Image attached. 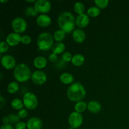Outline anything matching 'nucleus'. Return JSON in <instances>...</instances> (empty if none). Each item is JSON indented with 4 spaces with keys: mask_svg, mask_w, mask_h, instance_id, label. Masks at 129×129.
<instances>
[{
    "mask_svg": "<svg viewBox=\"0 0 129 129\" xmlns=\"http://www.w3.org/2000/svg\"><path fill=\"white\" fill-rule=\"evenodd\" d=\"M5 103V99H4V98L3 96H0V105H1V109L3 108V105Z\"/></svg>",
    "mask_w": 129,
    "mask_h": 129,
    "instance_id": "nucleus-38",
    "label": "nucleus"
},
{
    "mask_svg": "<svg viewBox=\"0 0 129 129\" xmlns=\"http://www.w3.org/2000/svg\"><path fill=\"white\" fill-rule=\"evenodd\" d=\"M72 37H73V39L74 40V42L81 44L85 40L86 33L84 32V30L81 28L75 29L73 31Z\"/></svg>",
    "mask_w": 129,
    "mask_h": 129,
    "instance_id": "nucleus-15",
    "label": "nucleus"
},
{
    "mask_svg": "<svg viewBox=\"0 0 129 129\" xmlns=\"http://www.w3.org/2000/svg\"><path fill=\"white\" fill-rule=\"evenodd\" d=\"M86 95V91L84 86L79 82H76L71 84L67 90V96L69 100L73 102L82 101Z\"/></svg>",
    "mask_w": 129,
    "mask_h": 129,
    "instance_id": "nucleus-2",
    "label": "nucleus"
},
{
    "mask_svg": "<svg viewBox=\"0 0 129 129\" xmlns=\"http://www.w3.org/2000/svg\"><path fill=\"white\" fill-rule=\"evenodd\" d=\"M31 74L29 67L24 63L17 64L13 69L14 78L19 83L28 81L31 78Z\"/></svg>",
    "mask_w": 129,
    "mask_h": 129,
    "instance_id": "nucleus-3",
    "label": "nucleus"
},
{
    "mask_svg": "<svg viewBox=\"0 0 129 129\" xmlns=\"http://www.w3.org/2000/svg\"><path fill=\"white\" fill-rule=\"evenodd\" d=\"M25 13L28 16H39V13L36 11L35 8L32 6H28L25 10Z\"/></svg>",
    "mask_w": 129,
    "mask_h": 129,
    "instance_id": "nucleus-27",
    "label": "nucleus"
},
{
    "mask_svg": "<svg viewBox=\"0 0 129 129\" xmlns=\"http://www.w3.org/2000/svg\"><path fill=\"white\" fill-rule=\"evenodd\" d=\"M101 13V10L99 8L97 7L96 6H91L90 8L87 10L86 14L89 16V17L94 18L99 16L100 14Z\"/></svg>",
    "mask_w": 129,
    "mask_h": 129,
    "instance_id": "nucleus-23",
    "label": "nucleus"
},
{
    "mask_svg": "<svg viewBox=\"0 0 129 129\" xmlns=\"http://www.w3.org/2000/svg\"><path fill=\"white\" fill-rule=\"evenodd\" d=\"M73 56V55H72L71 53L69 52H64L62 55V60L64 62H69L71 61Z\"/></svg>",
    "mask_w": 129,
    "mask_h": 129,
    "instance_id": "nucleus-30",
    "label": "nucleus"
},
{
    "mask_svg": "<svg viewBox=\"0 0 129 129\" xmlns=\"http://www.w3.org/2000/svg\"><path fill=\"white\" fill-rule=\"evenodd\" d=\"M11 27L14 32L20 34L26 31L27 23L22 17H16L11 21Z\"/></svg>",
    "mask_w": 129,
    "mask_h": 129,
    "instance_id": "nucleus-6",
    "label": "nucleus"
},
{
    "mask_svg": "<svg viewBox=\"0 0 129 129\" xmlns=\"http://www.w3.org/2000/svg\"><path fill=\"white\" fill-rule=\"evenodd\" d=\"M74 10L78 15L84 13L85 6L82 2H76L74 5Z\"/></svg>",
    "mask_w": 129,
    "mask_h": 129,
    "instance_id": "nucleus-26",
    "label": "nucleus"
},
{
    "mask_svg": "<svg viewBox=\"0 0 129 129\" xmlns=\"http://www.w3.org/2000/svg\"><path fill=\"white\" fill-rule=\"evenodd\" d=\"M47 75L44 71L40 70L35 71L31 74V79L34 84L42 85L47 81Z\"/></svg>",
    "mask_w": 129,
    "mask_h": 129,
    "instance_id": "nucleus-9",
    "label": "nucleus"
},
{
    "mask_svg": "<svg viewBox=\"0 0 129 129\" xmlns=\"http://www.w3.org/2000/svg\"><path fill=\"white\" fill-rule=\"evenodd\" d=\"M83 117L81 113L73 112L68 117V123L72 128L78 129L83 124Z\"/></svg>",
    "mask_w": 129,
    "mask_h": 129,
    "instance_id": "nucleus-7",
    "label": "nucleus"
},
{
    "mask_svg": "<svg viewBox=\"0 0 129 129\" xmlns=\"http://www.w3.org/2000/svg\"><path fill=\"white\" fill-rule=\"evenodd\" d=\"M11 106L15 110H20L23 109L24 107V103L23 100L19 98H15L11 102Z\"/></svg>",
    "mask_w": 129,
    "mask_h": 129,
    "instance_id": "nucleus-24",
    "label": "nucleus"
},
{
    "mask_svg": "<svg viewBox=\"0 0 129 129\" xmlns=\"http://www.w3.org/2000/svg\"><path fill=\"white\" fill-rule=\"evenodd\" d=\"M88 110L92 113H98L102 110V105L97 101H91L88 103Z\"/></svg>",
    "mask_w": 129,
    "mask_h": 129,
    "instance_id": "nucleus-18",
    "label": "nucleus"
},
{
    "mask_svg": "<svg viewBox=\"0 0 129 129\" xmlns=\"http://www.w3.org/2000/svg\"><path fill=\"white\" fill-rule=\"evenodd\" d=\"M19 84L16 81H12L7 86V91L10 94H15L19 90Z\"/></svg>",
    "mask_w": 129,
    "mask_h": 129,
    "instance_id": "nucleus-25",
    "label": "nucleus"
},
{
    "mask_svg": "<svg viewBox=\"0 0 129 129\" xmlns=\"http://www.w3.org/2000/svg\"><path fill=\"white\" fill-rule=\"evenodd\" d=\"M94 3L98 8H99L100 10L105 9L108 6L109 1L108 0H94Z\"/></svg>",
    "mask_w": 129,
    "mask_h": 129,
    "instance_id": "nucleus-28",
    "label": "nucleus"
},
{
    "mask_svg": "<svg viewBox=\"0 0 129 129\" xmlns=\"http://www.w3.org/2000/svg\"><path fill=\"white\" fill-rule=\"evenodd\" d=\"M51 3L48 0H37L34 7L39 13L46 14L51 10Z\"/></svg>",
    "mask_w": 129,
    "mask_h": 129,
    "instance_id": "nucleus-8",
    "label": "nucleus"
},
{
    "mask_svg": "<svg viewBox=\"0 0 129 129\" xmlns=\"http://www.w3.org/2000/svg\"><path fill=\"white\" fill-rule=\"evenodd\" d=\"M26 123L24 122H19L18 123H16L15 126V129H26Z\"/></svg>",
    "mask_w": 129,
    "mask_h": 129,
    "instance_id": "nucleus-34",
    "label": "nucleus"
},
{
    "mask_svg": "<svg viewBox=\"0 0 129 129\" xmlns=\"http://www.w3.org/2000/svg\"><path fill=\"white\" fill-rule=\"evenodd\" d=\"M2 78H3V74L2 73H1V79H2Z\"/></svg>",
    "mask_w": 129,
    "mask_h": 129,
    "instance_id": "nucleus-41",
    "label": "nucleus"
},
{
    "mask_svg": "<svg viewBox=\"0 0 129 129\" xmlns=\"http://www.w3.org/2000/svg\"><path fill=\"white\" fill-rule=\"evenodd\" d=\"M10 45L6 41H2L0 43V54H2L6 52L9 49Z\"/></svg>",
    "mask_w": 129,
    "mask_h": 129,
    "instance_id": "nucleus-31",
    "label": "nucleus"
},
{
    "mask_svg": "<svg viewBox=\"0 0 129 129\" xmlns=\"http://www.w3.org/2000/svg\"><path fill=\"white\" fill-rule=\"evenodd\" d=\"M59 80L60 83H62L64 84H72L74 83V78L73 75L71 73H64L60 74L59 77Z\"/></svg>",
    "mask_w": 129,
    "mask_h": 129,
    "instance_id": "nucleus-16",
    "label": "nucleus"
},
{
    "mask_svg": "<svg viewBox=\"0 0 129 129\" xmlns=\"http://www.w3.org/2000/svg\"><path fill=\"white\" fill-rule=\"evenodd\" d=\"M66 37V33L63 30H56L53 34L54 40L56 41V42H62Z\"/></svg>",
    "mask_w": 129,
    "mask_h": 129,
    "instance_id": "nucleus-22",
    "label": "nucleus"
},
{
    "mask_svg": "<svg viewBox=\"0 0 129 129\" xmlns=\"http://www.w3.org/2000/svg\"><path fill=\"white\" fill-rule=\"evenodd\" d=\"M31 42V38L28 35H24L21 36V42L22 44H25V45H28V44H30Z\"/></svg>",
    "mask_w": 129,
    "mask_h": 129,
    "instance_id": "nucleus-32",
    "label": "nucleus"
},
{
    "mask_svg": "<svg viewBox=\"0 0 129 129\" xmlns=\"http://www.w3.org/2000/svg\"><path fill=\"white\" fill-rule=\"evenodd\" d=\"M1 63L2 66L6 69H15L16 66V59L11 55H5L1 58Z\"/></svg>",
    "mask_w": 129,
    "mask_h": 129,
    "instance_id": "nucleus-10",
    "label": "nucleus"
},
{
    "mask_svg": "<svg viewBox=\"0 0 129 129\" xmlns=\"http://www.w3.org/2000/svg\"><path fill=\"white\" fill-rule=\"evenodd\" d=\"M18 115L20 117V118H25L27 117L28 115V112L26 109L25 108H23V109L20 110L18 112Z\"/></svg>",
    "mask_w": 129,
    "mask_h": 129,
    "instance_id": "nucleus-33",
    "label": "nucleus"
},
{
    "mask_svg": "<svg viewBox=\"0 0 129 129\" xmlns=\"http://www.w3.org/2000/svg\"><path fill=\"white\" fill-rule=\"evenodd\" d=\"M34 66L39 69H44L47 64V60L44 56H37L34 59Z\"/></svg>",
    "mask_w": 129,
    "mask_h": 129,
    "instance_id": "nucleus-17",
    "label": "nucleus"
},
{
    "mask_svg": "<svg viewBox=\"0 0 129 129\" xmlns=\"http://www.w3.org/2000/svg\"><path fill=\"white\" fill-rule=\"evenodd\" d=\"M42 126V121L39 117H31L26 122V127L28 129H41Z\"/></svg>",
    "mask_w": 129,
    "mask_h": 129,
    "instance_id": "nucleus-12",
    "label": "nucleus"
},
{
    "mask_svg": "<svg viewBox=\"0 0 129 129\" xmlns=\"http://www.w3.org/2000/svg\"><path fill=\"white\" fill-rule=\"evenodd\" d=\"M26 2H28V3H35V0H26Z\"/></svg>",
    "mask_w": 129,
    "mask_h": 129,
    "instance_id": "nucleus-39",
    "label": "nucleus"
},
{
    "mask_svg": "<svg viewBox=\"0 0 129 129\" xmlns=\"http://www.w3.org/2000/svg\"><path fill=\"white\" fill-rule=\"evenodd\" d=\"M0 2L1 3H6V2H8V0H0Z\"/></svg>",
    "mask_w": 129,
    "mask_h": 129,
    "instance_id": "nucleus-40",
    "label": "nucleus"
},
{
    "mask_svg": "<svg viewBox=\"0 0 129 129\" xmlns=\"http://www.w3.org/2000/svg\"><path fill=\"white\" fill-rule=\"evenodd\" d=\"M57 23L60 30L66 34H69L75 30L76 18L71 13L65 11L60 13L58 16Z\"/></svg>",
    "mask_w": 129,
    "mask_h": 129,
    "instance_id": "nucleus-1",
    "label": "nucleus"
},
{
    "mask_svg": "<svg viewBox=\"0 0 129 129\" xmlns=\"http://www.w3.org/2000/svg\"><path fill=\"white\" fill-rule=\"evenodd\" d=\"M85 61V57L81 54H76L73 56L71 63L74 66L79 67L83 65Z\"/></svg>",
    "mask_w": 129,
    "mask_h": 129,
    "instance_id": "nucleus-19",
    "label": "nucleus"
},
{
    "mask_svg": "<svg viewBox=\"0 0 129 129\" xmlns=\"http://www.w3.org/2000/svg\"><path fill=\"white\" fill-rule=\"evenodd\" d=\"M37 44L39 49L43 51H47L52 49L54 45L53 35L49 32H42L38 36Z\"/></svg>",
    "mask_w": 129,
    "mask_h": 129,
    "instance_id": "nucleus-4",
    "label": "nucleus"
},
{
    "mask_svg": "<svg viewBox=\"0 0 129 129\" xmlns=\"http://www.w3.org/2000/svg\"><path fill=\"white\" fill-rule=\"evenodd\" d=\"M58 59L57 55L54 54V53H52L50 55H49V60H50L52 62H57Z\"/></svg>",
    "mask_w": 129,
    "mask_h": 129,
    "instance_id": "nucleus-35",
    "label": "nucleus"
},
{
    "mask_svg": "<svg viewBox=\"0 0 129 129\" xmlns=\"http://www.w3.org/2000/svg\"><path fill=\"white\" fill-rule=\"evenodd\" d=\"M89 23V16L86 13L78 15L76 18V25L80 28L86 27Z\"/></svg>",
    "mask_w": 129,
    "mask_h": 129,
    "instance_id": "nucleus-14",
    "label": "nucleus"
},
{
    "mask_svg": "<svg viewBox=\"0 0 129 129\" xmlns=\"http://www.w3.org/2000/svg\"><path fill=\"white\" fill-rule=\"evenodd\" d=\"M0 129H15L11 124H3Z\"/></svg>",
    "mask_w": 129,
    "mask_h": 129,
    "instance_id": "nucleus-37",
    "label": "nucleus"
},
{
    "mask_svg": "<svg viewBox=\"0 0 129 129\" xmlns=\"http://www.w3.org/2000/svg\"><path fill=\"white\" fill-rule=\"evenodd\" d=\"M66 49V45L63 42H55L51 50L52 53L58 55L64 52V50Z\"/></svg>",
    "mask_w": 129,
    "mask_h": 129,
    "instance_id": "nucleus-20",
    "label": "nucleus"
},
{
    "mask_svg": "<svg viewBox=\"0 0 129 129\" xmlns=\"http://www.w3.org/2000/svg\"><path fill=\"white\" fill-rule=\"evenodd\" d=\"M9 118H10V124L11 125H16V123L20 122V119L21 118L18 117V115L16 114H10L8 115Z\"/></svg>",
    "mask_w": 129,
    "mask_h": 129,
    "instance_id": "nucleus-29",
    "label": "nucleus"
},
{
    "mask_svg": "<svg viewBox=\"0 0 129 129\" xmlns=\"http://www.w3.org/2000/svg\"><path fill=\"white\" fill-rule=\"evenodd\" d=\"M3 124H10V118L8 115L4 116L2 119Z\"/></svg>",
    "mask_w": 129,
    "mask_h": 129,
    "instance_id": "nucleus-36",
    "label": "nucleus"
},
{
    "mask_svg": "<svg viewBox=\"0 0 129 129\" xmlns=\"http://www.w3.org/2000/svg\"><path fill=\"white\" fill-rule=\"evenodd\" d=\"M88 108V104L84 101H80L76 103L74 105V110L78 113H81Z\"/></svg>",
    "mask_w": 129,
    "mask_h": 129,
    "instance_id": "nucleus-21",
    "label": "nucleus"
},
{
    "mask_svg": "<svg viewBox=\"0 0 129 129\" xmlns=\"http://www.w3.org/2000/svg\"><path fill=\"white\" fill-rule=\"evenodd\" d=\"M37 24L39 26L45 28L49 26L52 23V19L49 15L46 14H40L37 17Z\"/></svg>",
    "mask_w": 129,
    "mask_h": 129,
    "instance_id": "nucleus-13",
    "label": "nucleus"
},
{
    "mask_svg": "<svg viewBox=\"0 0 129 129\" xmlns=\"http://www.w3.org/2000/svg\"><path fill=\"white\" fill-rule=\"evenodd\" d=\"M23 102L25 108L30 110L35 109L39 104L37 97L31 92H27L24 94L23 96Z\"/></svg>",
    "mask_w": 129,
    "mask_h": 129,
    "instance_id": "nucleus-5",
    "label": "nucleus"
},
{
    "mask_svg": "<svg viewBox=\"0 0 129 129\" xmlns=\"http://www.w3.org/2000/svg\"><path fill=\"white\" fill-rule=\"evenodd\" d=\"M21 36L19 34L12 32L9 34L6 37V42L11 47L16 46L21 42Z\"/></svg>",
    "mask_w": 129,
    "mask_h": 129,
    "instance_id": "nucleus-11",
    "label": "nucleus"
},
{
    "mask_svg": "<svg viewBox=\"0 0 129 129\" xmlns=\"http://www.w3.org/2000/svg\"><path fill=\"white\" fill-rule=\"evenodd\" d=\"M78 129H81V128H78Z\"/></svg>",
    "mask_w": 129,
    "mask_h": 129,
    "instance_id": "nucleus-42",
    "label": "nucleus"
}]
</instances>
